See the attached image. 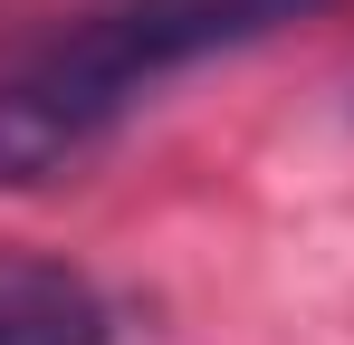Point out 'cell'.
<instances>
[{"instance_id":"7a4b0ae2","label":"cell","mask_w":354,"mask_h":345,"mask_svg":"<svg viewBox=\"0 0 354 345\" xmlns=\"http://www.w3.org/2000/svg\"><path fill=\"white\" fill-rule=\"evenodd\" d=\"M0 345H115V307L67 259L0 249Z\"/></svg>"},{"instance_id":"6da1fadb","label":"cell","mask_w":354,"mask_h":345,"mask_svg":"<svg viewBox=\"0 0 354 345\" xmlns=\"http://www.w3.org/2000/svg\"><path fill=\"white\" fill-rule=\"evenodd\" d=\"M316 10L335 0H86L58 39H39L0 77V192L58 182L173 77L259 48Z\"/></svg>"}]
</instances>
